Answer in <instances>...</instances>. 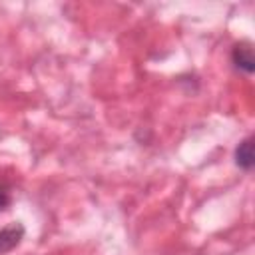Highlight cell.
<instances>
[{
	"label": "cell",
	"mask_w": 255,
	"mask_h": 255,
	"mask_svg": "<svg viewBox=\"0 0 255 255\" xmlns=\"http://www.w3.org/2000/svg\"><path fill=\"white\" fill-rule=\"evenodd\" d=\"M235 163L245 171H249L255 165V153H253V139L251 137H245L235 147Z\"/></svg>",
	"instance_id": "3"
},
{
	"label": "cell",
	"mask_w": 255,
	"mask_h": 255,
	"mask_svg": "<svg viewBox=\"0 0 255 255\" xmlns=\"http://www.w3.org/2000/svg\"><path fill=\"white\" fill-rule=\"evenodd\" d=\"M231 60H233L237 70H241L245 74H253L255 72V58H253V48H251L249 42L235 44V48L231 52Z\"/></svg>",
	"instance_id": "1"
},
{
	"label": "cell",
	"mask_w": 255,
	"mask_h": 255,
	"mask_svg": "<svg viewBox=\"0 0 255 255\" xmlns=\"http://www.w3.org/2000/svg\"><path fill=\"white\" fill-rule=\"evenodd\" d=\"M24 225L22 223H10V225H6V227H2L0 229V255H4V253H8V251H12V249H16L18 245H20V241L24 239Z\"/></svg>",
	"instance_id": "2"
},
{
	"label": "cell",
	"mask_w": 255,
	"mask_h": 255,
	"mask_svg": "<svg viewBox=\"0 0 255 255\" xmlns=\"http://www.w3.org/2000/svg\"><path fill=\"white\" fill-rule=\"evenodd\" d=\"M8 203H10V191L0 183V213L8 207Z\"/></svg>",
	"instance_id": "4"
}]
</instances>
